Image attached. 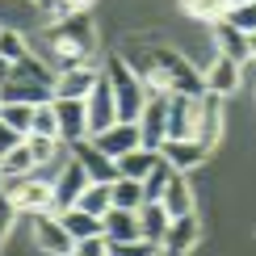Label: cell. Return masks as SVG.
<instances>
[{"mask_svg": "<svg viewBox=\"0 0 256 256\" xmlns=\"http://www.w3.org/2000/svg\"><path fill=\"white\" fill-rule=\"evenodd\" d=\"M50 46H55L59 72L88 63L92 50H97V26H92V17L88 13H76V17L55 21V26H50Z\"/></svg>", "mask_w": 256, "mask_h": 256, "instance_id": "obj_1", "label": "cell"}, {"mask_svg": "<svg viewBox=\"0 0 256 256\" xmlns=\"http://www.w3.org/2000/svg\"><path fill=\"white\" fill-rule=\"evenodd\" d=\"M105 76H110L114 97H118V122H138V114H143V105H147V84L130 72V63L122 55L105 59Z\"/></svg>", "mask_w": 256, "mask_h": 256, "instance_id": "obj_2", "label": "cell"}, {"mask_svg": "<svg viewBox=\"0 0 256 256\" xmlns=\"http://www.w3.org/2000/svg\"><path fill=\"white\" fill-rule=\"evenodd\" d=\"M0 194L13 202L17 214H50V210H55V189H50V180H38V176L4 180Z\"/></svg>", "mask_w": 256, "mask_h": 256, "instance_id": "obj_3", "label": "cell"}, {"mask_svg": "<svg viewBox=\"0 0 256 256\" xmlns=\"http://www.w3.org/2000/svg\"><path fill=\"white\" fill-rule=\"evenodd\" d=\"M134 126H138V143L147 152H160L168 138V92H147V105Z\"/></svg>", "mask_w": 256, "mask_h": 256, "instance_id": "obj_4", "label": "cell"}, {"mask_svg": "<svg viewBox=\"0 0 256 256\" xmlns=\"http://www.w3.org/2000/svg\"><path fill=\"white\" fill-rule=\"evenodd\" d=\"M84 110H88V138H97L101 130H110V126L118 122V97H114V84H110V76H105V72H101L97 88L88 92Z\"/></svg>", "mask_w": 256, "mask_h": 256, "instance_id": "obj_5", "label": "cell"}, {"mask_svg": "<svg viewBox=\"0 0 256 256\" xmlns=\"http://www.w3.org/2000/svg\"><path fill=\"white\" fill-rule=\"evenodd\" d=\"M68 152H72V160H76L84 172H88L92 185H114V180H118V160H110L97 143H92V138H84V143H72Z\"/></svg>", "mask_w": 256, "mask_h": 256, "instance_id": "obj_6", "label": "cell"}, {"mask_svg": "<svg viewBox=\"0 0 256 256\" xmlns=\"http://www.w3.org/2000/svg\"><path fill=\"white\" fill-rule=\"evenodd\" d=\"M101 72L92 68V63H80V68H63L55 76V101H88V92L97 88Z\"/></svg>", "mask_w": 256, "mask_h": 256, "instance_id": "obj_7", "label": "cell"}, {"mask_svg": "<svg viewBox=\"0 0 256 256\" xmlns=\"http://www.w3.org/2000/svg\"><path fill=\"white\" fill-rule=\"evenodd\" d=\"M222 130H227V101L214 97V92H206V97L198 101V143L202 147H218Z\"/></svg>", "mask_w": 256, "mask_h": 256, "instance_id": "obj_8", "label": "cell"}, {"mask_svg": "<svg viewBox=\"0 0 256 256\" xmlns=\"http://www.w3.org/2000/svg\"><path fill=\"white\" fill-rule=\"evenodd\" d=\"M88 185H92V180H88V172H84L76 160H68V164H63V172L50 180V189H55V210H50V214H63V210H72Z\"/></svg>", "mask_w": 256, "mask_h": 256, "instance_id": "obj_9", "label": "cell"}, {"mask_svg": "<svg viewBox=\"0 0 256 256\" xmlns=\"http://www.w3.org/2000/svg\"><path fill=\"white\" fill-rule=\"evenodd\" d=\"M50 110L59 118V143L63 147L88 138V110H84V101H50Z\"/></svg>", "mask_w": 256, "mask_h": 256, "instance_id": "obj_10", "label": "cell"}, {"mask_svg": "<svg viewBox=\"0 0 256 256\" xmlns=\"http://www.w3.org/2000/svg\"><path fill=\"white\" fill-rule=\"evenodd\" d=\"M206 156H210V147H202L198 138H164V147H160V160L180 176H185L189 168L206 164Z\"/></svg>", "mask_w": 256, "mask_h": 256, "instance_id": "obj_11", "label": "cell"}, {"mask_svg": "<svg viewBox=\"0 0 256 256\" xmlns=\"http://www.w3.org/2000/svg\"><path fill=\"white\" fill-rule=\"evenodd\" d=\"M198 240H202V222L198 214H185V218H172V227H168V236H164V256H189L198 248Z\"/></svg>", "mask_w": 256, "mask_h": 256, "instance_id": "obj_12", "label": "cell"}, {"mask_svg": "<svg viewBox=\"0 0 256 256\" xmlns=\"http://www.w3.org/2000/svg\"><path fill=\"white\" fill-rule=\"evenodd\" d=\"M198 101L168 97V138H198Z\"/></svg>", "mask_w": 256, "mask_h": 256, "instance_id": "obj_13", "label": "cell"}, {"mask_svg": "<svg viewBox=\"0 0 256 256\" xmlns=\"http://www.w3.org/2000/svg\"><path fill=\"white\" fill-rule=\"evenodd\" d=\"M202 80H206V92H214V97H222V101H227L231 92L240 88V80H244V68L218 55V59L210 63L206 72H202Z\"/></svg>", "mask_w": 256, "mask_h": 256, "instance_id": "obj_14", "label": "cell"}, {"mask_svg": "<svg viewBox=\"0 0 256 256\" xmlns=\"http://www.w3.org/2000/svg\"><path fill=\"white\" fill-rule=\"evenodd\" d=\"M214 46H218L222 59L240 63V68H248V63H252V38L240 34V30L227 26V21H218V26H214Z\"/></svg>", "mask_w": 256, "mask_h": 256, "instance_id": "obj_15", "label": "cell"}, {"mask_svg": "<svg viewBox=\"0 0 256 256\" xmlns=\"http://www.w3.org/2000/svg\"><path fill=\"white\" fill-rule=\"evenodd\" d=\"M92 143H97V147H101V152L110 156V160H122L126 152L143 147V143H138V126H134V122H114L110 130H101L97 138H92Z\"/></svg>", "mask_w": 256, "mask_h": 256, "instance_id": "obj_16", "label": "cell"}, {"mask_svg": "<svg viewBox=\"0 0 256 256\" xmlns=\"http://www.w3.org/2000/svg\"><path fill=\"white\" fill-rule=\"evenodd\" d=\"M34 240H38V248L50 252V256H68L72 252V236L63 231V222L55 214H34Z\"/></svg>", "mask_w": 256, "mask_h": 256, "instance_id": "obj_17", "label": "cell"}, {"mask_svg": "<svg viewBox=\"0 0 256 256\" xmlns=\"http://www.w3.org/2000/svg\"><path fill=\"white\" fill-rule=\"evenodd\" d=\"M160 206H164L168 218L198 214V198H194V189H189V180L180 176V172H172V180H168V189H164V198H160Z\"/></svg>", "mask_w": 256, "mask_h": 256, "instance_id": "obj_18", "label": "cell"}, {"mask_svg": "<svg viewBox=\"0 0 256 256\" xmlns=\"http://www.w3.org/2000/svg\"><path fill=\"white\" fill-rule=\"evenodd\" d=\"M168 227H172V218L164 214V206H160V202H143V210H138V240H147V244H156V248H164Z\"/></svg>", "mask_w": 256, "mask_h": 256, "instance_id": "obj_19", "label": "cell"}, {"mask_svg": "<svg viewBox=\"0 0 256 256\" xmlns=\"http://www.w3.org/2000/svg\"><path fill=\"white\" fill-rule=\"evenodd\" d=\"M8 84H26V88H55V72H50L42 59L26 55L21 63H13V72H8Z\"/></svg>", "mask_w": 256, "mask_h": 256, "instance_id": "obj_20", "label": "cell"}, {"mask_svg": "<svg viewBox=\"0 0 256 256\" xmlns=\"http://www.w3.org/2000/svg\"><path fill=\"white\" fill-rule=\"evenodd\" d=\"M101 236H105V244H134L138 240V214H130V210H110L101 218Z\"/></svg>", "mask_w": 256, "mask_h": 256, "instance_id": "obj_21", "label": "cell"}, {"mask_svg": "<svg viewBox=\"0 0 256 256\" xmlns=\"http://www.w3.org/2000/svg\"><path fill=\"white\" fill-rule=\"evenodd\" d=\"M63 222V231L72 236V244H80V240H92V236H101V218H92V214H84L80 206H72V210H63V214H55Z\"/></svg>", "mask_w": 256, "mask_h": 256, "instance_id": "obj_22", "label": "cell"}, {"mask_svg": "<svg viewBox=\"0 0 256 256\" xmlns=\"http://www.w3.org/2000/svg\"><path fill=\"white\" fill-rule=\"evenodd\" d=\"M160 164V152H147V147H134V152H126L118 160V176L126 180H147V172Z\"/></svg>", "mask_w": 256, "mask_h": 256, "instance_id": "obj_23", "label": "cell"}, {"mask_svg": "<svg viewBox=\"0 0 256 256\" xmlns=\"http://www.w3.org/2000/svg\"><path fill=\"white\" fill-rule=\"evenodd\" d=\"M110 202H114V210H130V214H138L143 210V180H126V176H118L110 185Z\"/></svg>", "mask_w": 256, "mask_h": 256, "instance_id": "obj_24", "label": "cell"}, {"mask_svg": "<svg viewBox=\"0 0 256 256\" xmlns=\"http://www.w3.org/2000/svg\"><path fill=\"white\" fill-rule=\"evenodd\" d=\"M38 168H34V160H30V147L21 143V147H13L4 160H0V176L4 180H21V176H34Z\"/></svg>", "mask_w": 256, "mask_h": 256, "instance_id": "obj_25", "label": "cell"}, {"mask_svg": "<svg viewBox=\"0 0 256 256\" xmlns=\"http://www.w3.org/2000/svg\"><path fill=\"white\" fill-rule=\"evenodd\" d=\"M26 147H30L34 168H46V164H55V160L63 156V143L59 138H46V134H26Z\"/></svg>", "mask_w": 256, "mask_h": 256, "instance_id": "obj_26", "label": "cell"}, {"mask_svg": "<svg viewBox=\"0 0 256 256\" xmlns=\"http://www.w3.org/2000/svg\"><path fill=\"white\" fill-rule=\"evenodd\" d=\"M76 206L84 210V214H92V218H105V214L114 210V202H110V185H88V189L80 194Z\"/></svg>", "mask_w": 256, "mask_h": 256, "instance_id": "obj_27", "label": "cell"}, {"mask_svg": "<svg viewBox=\"0 0 256 256\" xmlns=\"http://www.w3.org/2000/svg\"><path fill=\"white\" fill-rule=\"evenodd\" d=\"M34 110H38V105H8V101H4V105H0V122L26 138L30 126H34Z\"/></svg>", "mask_w": 256, "mask_h": 256, "instance_id": "obj_28", "label": "cell"}, {"mask_svg": "<svg viewBox=\"0 0 256 256\" xmlns=\"http://www.w3.org/2000/svg\"><path fill=\"white\" fill-rule=\"evenodd\" d=\"M168 180H172V168L160 160L152 172H147V180H143V198L147 202H160V198H164V189H168Z\"/></svg>", "mask_w": 256, "mask_h": 256, "instance_id": "obj_29", "label": "cell"}, {"mask_svg": "<svg viewBox=\"0 0 256 256\" xmlns=\"http://www.w3.org/2000/svg\"><path fill=\"white\" fill-rule=\"evenodd\" d=\"M26 55H30L26 38H21L17 30H0V59H4V63H21Z\"/></svg>", "mask_w": 256, "mask_h": 256, "instance_id": "obj_30", "label": "cell"}, {"mask_svg": "<svg viewBox=\"0 0 256 256\" xmlns=\"http://www.w3.org/2000/svg\"><path fill=\"white\" fill-rule=\"evenodd\" d=\"M227 26H236L240 34H256V0H248V4H240V8H231L227 13Z\"/></svg>", "mask_w": 256, "mask_h": 256, "instance_id": "obj_31", "label": "cell"}, {"mask_svg": "<svg viewBox=\"0 0 256 256\" xmlns=\"http://www.w3.org/2000/svg\"><path fill=\"white\" fill-rule=\"evenodd\" d=\"M30 134H46V138H59V118L50 105H38L34 110V126H30Z\"/></svg>", "mask_w": 256, "mask_h": 256, "instance_id": "obj_32", "label": "cell"}, {"mask_svg": "<svg viewBox=\"0 0 256 256\" xmlns=\"http://www.w3.org/2000/svg\"><path fill=\"white\" fill-rule=\"evenodd\" d=\"M68 256H110V244H105V236H92V240H80L72 244Z\"/></svg>", "mask_w": 256, "mask_h": 256, "instance_id": "obj_33", "label": "cell"}, {"mask_svg": "<svg viewBox=\"0 0 256 256\" xmlns=\"http://www.w3.org/2000/svg\"><path fill=\"white\" fill-rule=\"evenodd\" d=\"M160 248L147 240H134V244H110V256H156Z\"/></svg>", "mask_w": 256, "mask_h": 256, "instance_id": "obj_34", "label": "cell"}, {"mask_svg": "<svg viewBox=\"0 0 256 256\" xmlns=\"http://www.w3.org/2000/svg\"><path fill=\"white\" fill-rule=\"evenodd\" d=\"M88 4H92V0H55V4H50V17H55V21L76 17V13H84Z\"/></svg>", "mask_w": 256, "mask_h": 256, "instance_id": "obj_35", "label": "cell"}, {"mask_svg": "<svg viewBox=\"0 0 256 256\" xmlns=\"http://www.w3.org/2000/svg\"><path fill=\"white\" fill-rule=\"evenodd\" d=\"M13 222H17V210H13V202H8L4 194H0V244L8 240V231H13Z\"/></svg>", "mask_w": 256, "mask_h": 256, "instance_id": "obj_36", "label": "cell"}, {"mask_svg": "<svg viewBox=\"0 0 256 256\" xmlns=\"http://www.w3.org/2000/svg\"><path fill=\"white\" fill-rule=\"evenodd\" d=\"M21 143H26V138H21L17 130H8V126L0 122V160H4L8 152H13V147H21Z\"/></svg>", "mask_w": 256, "mask_h": 256, "instance_id": "obj_37", "label": "cell"}, {"mask_svg": "<svg viewBox=\"0 0 256 256\" xmlns=\"http://www.w3.org/2000/svg\"><path fill=\"white\" fill-rule=\"evenodd\" d=\"M8 72H13V63H4V59H0V84H8Z\"/></svg>", "mask_w": 256, "mask_h": 256, "instance_id": "obj_38", "label": "cell"}, {"mask_svg": "<svg viewBox=\"0 0 256 256\" xmlns=\"http://www.w3.org/2000/svg\"><path fill=\"white\" fill-rule=\"evenodd\" d=\"M240 4H248V0H227V13H231V8H240Z\"/></svg>", "mask_w": 256, "mask_h": 256, "instance_id": "obj_39", "label": "cell"}, {"mask_svg": "<svg viewBox=\"0 0 256 256\" xmlns=\"http://www.w3.org/2000/svg\"><path fill=\"white\" fill-rule=\"evenodd\" d=\"M34 4H38V8H46V13H50V4H55V0H34Z\"/></svg>", "mask_w": 256, "mask_h": 256, "instance_id": "obj_40", "label": "cell"}, {"mask_svg": "<svg viewBox=\"0 0 256 256\" xmlns=\"http://www.w3.org/2000/svg\"><path fill=\"white\" fill-rule=\"evenodd\" d=\"M252 63H256V34H252Z\"/></svg>", "mask_w": 256, "mask_h": 256, "instance_id": "obj_41", "label": "cell"}, {"mask_svg": "<svg viewBox=\"0 0 256 256\" xmlns=\"http://www.w3.org/2000/svg\"><path fill=\"white\" fill-rule=\"evenodd\" d=\"M0 189H4V176H0Z\"/></svg>", "mask_w": 256, "mask_h": 256, "instance_id": "obj_42", "label": "cell"}, {"mask_svg": "<svg viewBox=\"0 0 256 256\" xmlns=\"http://www.w3.org/2000/svg\"><path fill=\"white\" fill-rule=\"evenodd\" d=\"M156 256H164V252H156Z\"/></svg>", "mask_w": 256, "mask_h": 256, "instance_id": "obj_43", "label": "cell"}, {"mask_svg": "<svg viewBox=\"0 0 256 256\" xmlns=\"http://www.w3.org/2000/svg\"><path fill=\"white\" fill-rule=\"evenodd\" d=\"M0 105H4V101H0Z\"/></svg>", "mask_w": 256, "mask_h": 256, "instance_id": "obj_44", "label": "cell"}, {"mask_svg": "<svg viewBox=\"0 0 256 256\" xmlns=\"http://www.w3.org/2000/svg\"><path fill=\"white\" fill-rule=\"evenodd\" d=\"M0 30H4V26H0Z\"/></svg>", "mask_w": 256, "mask_h": 256, "instance_id": "obj_45", "label": "cell"}]
</instances>
